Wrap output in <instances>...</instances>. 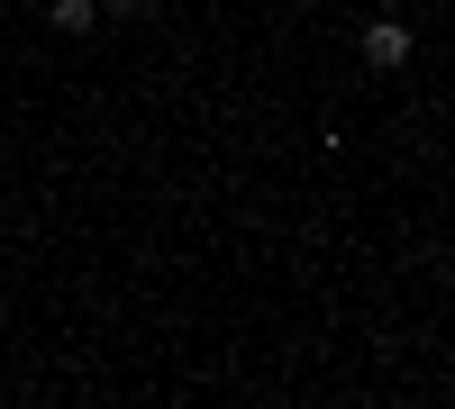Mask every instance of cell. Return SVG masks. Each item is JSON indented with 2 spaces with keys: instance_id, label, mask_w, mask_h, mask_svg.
<instances>
[{
  "instance_id": "cell-1",
  "label": "cell",
  "mask_w": 455,
  "mask_h": 409,
  "mask_svg": "<svg viewBox=\"0 0 455 409\" xmlns=\"http://www.w3.org/2000/svg\"><path fill=\"white\" fill-rule=\"evenodd\" d=\"M364 64H383V73L410 64V28H401V19H373V28H364Z\"/></svg>"
},
{
  "instance_id": "cell-2",
  "label": "cell",
  "mask_w": 455,
  "mask_h": 409,
  "mask_svg": "<svg viewBox=\"0 0 455 409\" xmlns=\"http://www.w3.org/2000/svg\"><path fill=\"white\" fill-rule=\"evenodd\" d=\"M55 28H64V36H83V28H92V0H55Z\"/></svg>"
},
{
  "instance_id": "cell-3",
  "label": "cell",
  "mask_w": 455,
  "mask_h": 409,
  "mask_svg": "<svg viewBox=\"0 0 455 409\" xmlns=\"http://www.w3.org/2000/svg\"><path fill=\"white\" fill-rule=\"evenodd\" d=\"M109 10H119V19H128V10H146V0H109Z\"/></svg>"
}]
</instances>
